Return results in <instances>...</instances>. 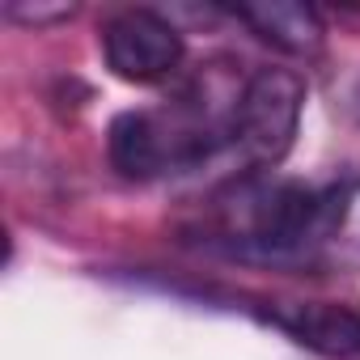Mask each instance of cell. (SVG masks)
Segmentation results:
<instances>
[{"instance_id": "cell-1", "label": "cell", "mask_w": 360, "mask_h": 360, "mask_svg": "<svg viewBox=\"0 0 360 360\" xmlns=\"http://www.w3.org/2000/svg\"><path fill=\"white\" fill-rule=\"evenodd\" d=\"M221 233L233 250L280 259L309 242H322L343 221V191H318L305 183H255L221 208Z\"/></svg>"}, {"instance_id": "cell-2", "label": "cell", "mask_w": 360, "mask_h": 360, "mask_svg": "<svg viewBox=\"0 0 360 360\" xmlns=\"http://www.w3.org/2000/svg\"><path fill=\"white\" fill-rule=\"evenodd\" d=\"M301 106H305V85L297 72L288 68H259L238 98V115H233V153L250 165V169H267L276 161H284V153L292 148L297 123H301Z\"/></svg>"}, {"instance_id": "cell-3", "label": "cell", "mask_w": 360, "mask_h": 360, "mask_svg": "<svg viewBox=\"0 0 360 360\" xmlns=\"http://www.w3.org/2000/svg\"><path fill=\"white\" fill-rule=\"evenodd\" d=\"M102 56L115 77L153 85L183 64V34L153 9H123L102 26Z\"/></svg>"}, {"instance_id": "cell-4", "label": "cell", "mask_w": 360, "mask_h": 360, "mask_svg": "<svg viewBox=\"0 0 360 360\" xmlns=\"http://www.w3.org/2000/svg\"><path fill=\"white\" fill-rule=\"evenodd\" d=\"M271 322L326 360H360V314L347 305H326V301L280 305L271 309Z\"/></svg>"}, {"instance_id": "cell-5", "label": "cell", "mask_w": 360, "mask_h": 360, "mask_svg": "<svg viewBox=\"0 0 360 360\" xmlns=\"http://www.w3.org/2000/svg\"><path fill=\"white\" fill-rule=\"evenodd\" d=\"M233 18H242L259 39L288 56H314L322 47V18L314 5L297 0H259V5H233Z\"/></svg>"}, {"instance_id": "cell-6", "label": "cell", "mask_w": 360, "mask_h": 360, "mask_svg": "<svg viewBox=\"0 0 360 360\" xmlns=\"http://www.w3.org/2000/svg\"><path fill=\"white\" fill-rule=\"evenodd\" d=\"M5 13L13 22L39 26V22H56V18H72V5H56V9H39V5H5Z\"/></svg>"}, {"instance_id": "cell-7", "label": "cell", "mask_w": 360, "mask_h": 360, "mask_svg": "<svg viewBox=\"0 0 360 360\" xmlns=\"http://www.w3.org/2000/svg\"><path fill=\"white\" fill-rule=\"evenodd\" d=\"M356 110H360V89H356Z\"/></svg>"}]
</instances>
